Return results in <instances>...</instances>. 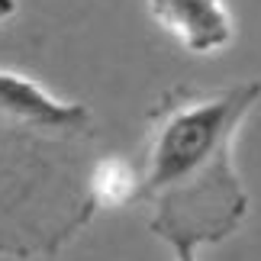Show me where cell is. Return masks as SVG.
<instances>
[{"label": "cell", "mask_w": 261, "mask_h": 261, "mask_svg": "<svg viewBox=\"0 0 261 261\" xmlns=\"http://www.w3.org/2000/svg\"><path fill=\"white\" fill-rule=\"evenodd\" d=\"M261 100V77L232 87H177L148 113L133 203L152 206V232L171 242H223L242 226L248 194L232 165L239 126Z\"/></svg>", "instance_id": "6da1fadb"}, {"label": "cell", "mask_w": 261, "mask_h": 261, "mask_svg": "<svg viewBox=\"0 0 261 261\" xmlns=\"http://www.w3.org/2000/svg\"><path fill=\"white\" fill-rule=\"evenodd\" d=\"M94 119L84 103L0 71V255H55L94 216Z\"/></svg>", "instance_id": "7a4b0ae2"}, {"label": "cell", "mask_w": 261, "mask_h": 261, "mask_svg": "<svg viewBox=\"0 0 261 261\" xmlns=\"http://www.w3.org/2000/svg\"><path fill=\"white\" fill-rule=\"evenodd\" d=\"M148 13L194 55L219 52L236 36L232 13L223 0H148Z\"/></svg>", "instance_id": "3957f363"}, {"label": "cell", "mask_w": 261, "mask_h": 261, "mask_svg": "<svg viewBox=\"0 0 261 261\" xmlns=\"http://www.w3.org/2000/svg\"><path fill=\"white\" fill-rule=\"evenodd\" d=\"M174 248V258L177 261H197V245H190V242H171Z\"/></svg>", "instance_id": "277c9868"}, {"label": "cell", "mask_w": 261, "mask_h": 261, "mask_svg": "<svg viewBox=\"0 0 261 261\" xmlns=\"http://www.w3.org/2000/svg\"><path fill=\"white\" fill-rule=\"evenodd\" d=\"M16 13V0H0V23H4L7 16Z\"/></svg>", "instance_id": "5b68a950"}]
</instances>
